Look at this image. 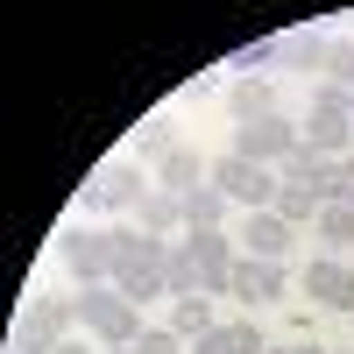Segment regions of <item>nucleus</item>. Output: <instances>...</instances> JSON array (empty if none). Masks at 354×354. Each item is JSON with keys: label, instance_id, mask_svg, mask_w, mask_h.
I'll return each mask as SVG.
<instances>
[{"label": "nucleus", "instance_id": "nucleus-15", "mask_svg": "<svg viewBox=\"0 0 354 354\" xmlns=\"http://www.w3.org/2000/svg\"><path fill=\"white\" fill-rule=\"evenodd\" d=\"M64 333H71V326H57L50 312L28 305V312H21V326H15V354H57V347H64Z\"/></svg>", "mask_w": 354, "mask_h": 354}, {"label": "nucleus", "instance_id": "nucleus-30", "mask_svg": "<svg viewBox=\"0 0 354 354\" xmlns=\"http://www.w3.org/2000/svg\"><path fill=\"white\" fill-rule=\"evenodd\" d=\"M57 354H85V347H78V340H64V347H57Z\"/></svg>", "mask_w": 354, "mask_h": 354}, {"label": "nucleus", "instance_id": "nucleus-19", "mask_svg": "<svg viewBox=\"0 0 354 354\" xmlns=\"http://www.w3.org/2000/svg\"><path fill=\"white\" fill-rule=\"evenodd\" d=\"M277 213L290 227H312L319 213H326V192H319V185H277Z\"/></svg>", "mask_w": 354, "mask_h": 354}, {"label": "nucleus", "instance_id": "nucleus-32", "mask_svg": "<svg viewBox=\"0 0 354 354\" xmlns=\"http://www.w3.org/2000/svg\"><path fill=\"white\" fill-rule=\"evenodd\" d=\"M347 354H354V347H347Z\"/></svg>", "mask_w": 354, "mask_h": 354}, {"label": "nucleus", "instance_id": "nucleus-29", "mask_svg": "<svg viewBox=\"0 0 354 354\" xmlns=\"http://www.w3.org/2000/svg\"><path fill=\"white\" fill-rule=\"evenodd\" d=\"M305 354H333V347H319V340H305Z\"/></svg>", "mask_w": 354, "mask_h": 354}, {"label": "nucleus", "instance_id": "nucleus-18", "mask_svg": "<svg viewBox=\"0 0 354 354\" xmlns=\"http://www.w3.org/2000/svg\"><path fill=\"white\" fill-rule=\"evenodd\" d=\"M277 177H283V185H319V192H326L333 156H319V149H305V142H298V149H290V156L277 163Z\"/></svg>", "mask_w": 354, "mask_h": 354}, {"label": "nucleus", "instance_id": "nucleus-23", "mask_svg": "<svg viewBox=\"0 0 354 354\" xmlns=\"http://www.w3.org/2000/svg\"><path fill=\"white\" fill-rule=\"evenodd\" d=\"M312 234H319L326 248H347V241H354V205H326V213L312 220Z\"/></svg>", "mask_w": 354, "mask_h": 354}, {"label": "nucleus", "instance_id": "nucleus-9", "mask_svg": "<svg viewBox=\"0 0 354 354\" xmlns=\"http://www.w3.org/2000/svg\"><path fill=\"white\" fill-rule=\"evenodd\" d=\"M305 298L326 305V312H354V270L340 255H312L305 262Z\"/></svg>", "mask_w": 354, "mask_h": 354}, {"label": "nucleus", "instance_id": "nucleus-16", "mask_svg": "<svg viewBox=\"0 0 354 354\" xmlns=\"http://www.w3.org/2000/svg\"><path fill=\"white\" fill-rule=\"evenodd\" d=\"M113 290H121V298H135V305H156V298H170L163 262H156V270H142V262H121V270H113Z\"/></svg>", "mask_w": 354, "mask_h": 354}, {"label": "nucleus", "instance_id": "nucleus-26", "mask_svg": "<svg viewBox=\"0 0 354 354\" xmlns=\"http://www.w3.org/2000/svg\"><path fill=\"white\" fill-rule=\"evenodd\" d=\"M135 354H192V340H185V333H170V326H149V333L135 340Z\"/></svg>", "mask_w": 354, "mask_h": 354}, {"label": "nucleus", "instance_id": "nucleus-4", "mask_svg": "<svg viewBox=\"0 0 354 354\" xmlns=\"http://www.w3.org/2000/svg\"><path fill=\"white\" fill-rule=\"evenodd\" d=\"M64 262H71L78 283H113V262H121L113 227H71V234H64Z\"/></svg>", "mask_w": 354, "mask_h": 354}, {"label": "nucleus", "instance_id": "nucleus-5", "mask_svg": "<svg viewBox=\"0 0 354 354\" xmlns=\"http://www.w3.org/2000/svg\"><path fill=\"white\" fill-rule=\"evenodd\" d=\"M227 298H241V305L290 298V270H283V262H262V255H234V270H227Z\"/></svg>", "mask_w": 354, "mask_h": 354}, {"label": "nucleus", "instance_id": "nucleus-13", "mask_svg": "<svg viewBox=\"0 0 354 354\" xmlns=\"http://www.w3.org/2000/svg\"><path fill=\"white\" fill-rule=\"evenodd\" d=\"M262 347H270V340H262L248 319H220L213 333H198V340H192V354H262Z\"/></svg>", "mask_w": 354, "mask_h": 354}, {"label": "nucleus", "instance_id": "nucleus-28", "mask_svg": "<svg viewBox=\"0 0 354 354\" xmlns=\"http://www.w3.org/2000/svg\"><path fill=\"white\" fill-rule=\"evenodd\" d=\"M262 354H305V340H270Z\"/></svg>", "mask_w": 354, "mask_h": 354}, {"label": "nucleus", "instance_id": "nucleus-31", "mask_svg": "<svg viewBox=\"0 0 354 354\" xmlns=\"http://www.w3.org/2000/svg\"><path fill=\"white\" fill-rule=\"evenodd\" d=\"M106 354H135V347H106Z\"/></svg>", "mask_w": 354, "mask_h": 354}, {"label": "nucleus", "instance_id": "nucleus-7", "mask_svg": "<svg viewBox=\"0 0 354 354\" xmlns=\"http://www.w3.org/2000/svg\"><path fill=\"white\" fill-rule=\"evenodd\" d=\"M142 192H149V185H142V170L121 156V163H106L93 185H85V205H93V213H135Z\"/></svg>", "mask_w": 354, "mask_h": 354}, {"label": "nucleus", "instance_id": "nucleus-11", "mask_svg": "<svg viewBox=\"0 0 354 354\" xmlns=\"http://www.w3.org/2000/svg\"><path fill=\"white\" fill-rule=\"evenodd\" d=\"M135 227H142V234H163V241H170V227H185V198L163 192V185H149V192L135 198Z\"/></svg>", "mask_w": 354, "mask_h": 354}, {"label": "nucleus", "instance_id": "nucleus-1", "mask_svg": "<svg viewBox=\"0 0 354 354\" xmlns=\"http://www.w3.org/2000/svg\"><path fill=\"white\" fill-rule=\"evenodd\" d=\"M78 326L93 333L100 347H135L142 333H149V326H142V305L121 298L113 283H78Z\"/></svg>", "mask_w": 354, "mask_h": 354}, {"label": "nucleus", "instance_id": "nucleus-22", "mask_svg": "<svg viewBox=\"0 0 354 354\" xmlns=\"http://www.w3.org/2000/svg\"><path fill=\"white\" fill-rule=\"evenodd\" d=\"M283 57H290L298 71H326L333 43H326V36H312V28H298V36H283Z\"/></svg>", "mask_w": 354, "mask_h": 354}, {"label": "nucleus", "instance_id": "nucleus-20", "mask_svg": "<svg viewBox=\"0 0 354 354\" xmlns=\"http://www.w3.org/2000/svg\"><path fill=\"white\" fill-rule=\"evenodd\" d=\"M227 213H234V198H227L220 185L185 192V227H227Z\"/></svg>", "mask_w": 354, "mask_h": 354}, {"label": "nucleus", "instance_id": "nucleus-12", "mask_svg": "<svg viewBox=\"0 0 354 354\" xmlns=\"http://www.w3.org/2000/svg\"><path fill=\"white\" fill-rule=\"evenodd\" d=\"M227 106H234V121H241V128H248V121H277V113H283L277 93H270V78H234V85H227Z\"/></svg>", "mask_w": 354, "mask_h": 354}, {"label": "nucleus", "instance_id": "nucleus-21", "mask_svg": "<svg viewBox=\"0 0 354 354\" xmlns=\"http://www.w3.org/2000/svg\"><path fill=\"white\" fill-rule=\"evenodd\" d=\"M170 333H185V340H198V333H213L220 319H213V298H170V319H163Z\"/></svg>", "mask_w": 354, "mask_h": 354}, {"label": "nucleus", "instance_id": "nucleus-3", "mask_svg": "<svg viewBox=\"0 0 354 354\" xmlns=\"http://www.w3.org/2000/svg\"><path fill=\"white\" fill-rule=\"evenodd\" d=\"M298 135H305V149H319V156H347V142H354V106H347V93L319 85Z\"/></svg>", "mask_w": 354, "mask_h": 354}, {"label": "nucleus", "instance_id": "nucleus-2", "mask_svg": "<svg viewBox=\"0 0 354 354\" xmlns=\"http://www.w3.org/2000/svg\"><path fill=\"white\" fill-rule=\"evenodd\" d=\"M213 185L234 198V213H262V205H277V185H283V177L270 170V163H248V156H220L213 163Z\"/></svg>", "mask_w": 354, "mask_h": 354}, {"label": "nucleus", "instance_id": "nucleus-17", "mask_svg": "<svg viewBox=\"0 0 354 354\" xmlns=\"http://www.w3.org/2000/svg\"><path fill=\"white\" fill-rule=\"evenodd\" d=\"M163 283H170V298H205V270H198V262H192V248L185 241H170V255H163Z\"/></svg>", "mask_w": 354, "mask_h": 354}, {"label": "nucleus", "instance_id": "nucleus-25", "mask_svg": "<svg viewBox=\"0 0 354 354\" xmlns=\"http://www.w3.org/2000/svg\"><path fill=\"white\" fill-rule=\"evenodd\" d=\"M170 149H177V135H170L163 121H142V135H135V156H156V163H163Z\"/></svg>", "mask_w": 354, "mask_h": 354}, {"label": "nucleus", "instance_id": "nucleus-6", "mask_svg": "<svg viewBox=\"0 0 354 354\" xmlns=\"http://www.w3.org/2000/svg\"><path fill=\"white\" fill-rule=\"evenodd\" d=\"M298 234H305V227H290L277 205H262V213H241V241H248V255H262V262H290Z\"/></svg>", "mask_w": 354, "mask_h": 354}, {"label": "nucleus", "instance_id": "nucleus-10", "mask_svg": "<svg viewBox=\"0 0 354 354\" xmlns=\"http://www.w3.org/2000/svg\"><path fill=\"white\" fill-rule=\"evenodd\" d=\"M156 185L185 198V192H198V185H213V163H205L198 149H185V142H177V149H170V156L156 163Z\"/></svg>", "mask_w": 354, "mask_h": 354}, {"label": "nucleus", "instance_id": "nucleus-24", "mask_svg": "<svg viewBox=\"0 0 354 354\" xmlns=\"http://www.w3.org/2000/svg\"><path fill=\"white\" fill-rule=\"evenodd\" d=\"M326 85H333V93H347V106H354V43H333V57H326Z\"/></svg>", "mask_w": 354, "mask_h": 354}, {"label": "nucleus", "instance_id": "nucleus-8", "mask_svg": "<svg viewBox=\"0 0 354 354\" xmlns=\"http://www.w3.org/2000/svg\"><path fill=\"white\" fill-rule=\"evenodd\" d=\"M298 142H305V135L277 113V121H248L241 135H234V156H248V163H270V170H277L290 149H298Z\"/></svg>", "mask_w": 354, "mask_h": 354}, {"label": "nucleus", "instance_id": "nucleus-27", "mask_svg": "<svg viewBox=\"0 0 354 354\" xmlns=\"http://www.w3.org/2000/svg\"><path fill=\"white\" fill-rule=\"evenodd\" d=\"M326 205H354V156H333V177H326Z\"/></svg>", "mask_w": 354, "mask_h": 354}, {"label": "nucleus", "instance_id": "nucleus-14", "mask_svg": "<svg viewBox=\"0 0 354 354\" xmlns=\"http://www.w3.org/2000/svg\"><path fill=\"white\" fill-rule=\"evenodd\" d=\"M185 248H192L198 270H234V255H241L227 227H185Z\"/></svg>", "mask_w": 354, "mask_h": 354}]
</instances>
